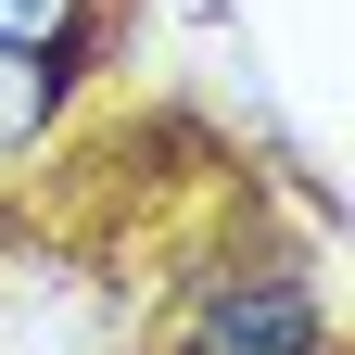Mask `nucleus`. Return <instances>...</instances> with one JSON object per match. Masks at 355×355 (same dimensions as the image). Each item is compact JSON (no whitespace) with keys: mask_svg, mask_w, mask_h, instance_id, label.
Masks as SVG:
<instances>
[{"mask_svg":"<svg viewBox=\"0 0 355 355\" xmlns=\"http://www.w3.org/2000/svg\"><path fill=\"white\" fill-rule=\"evenodd\" d=\"M178 355H343V343H330V304L292 266H229V279L191 292Z\"/></svg>","mask_w":355,"mask_h":355,"instance_id":"obj_1","label":"nucleus"},{"mask_svg":"<svg viewBox=\"0 0 355 355\" xmlns=\"http://www.w3.org/2000/svg\"><path fill=\"white\" fill-rule=\"evenodd\" d=\"M64 89H76V64H51V51H0V153H38V140H51Z\"/></svg>","mask_w":355,"mask_h":355,"instance_id":"obj_2","label":"nucleus"},{"mask_svg":"<svg viewBox=\"0 0 355 355\" xmlns=\"http://www.w3.org/2000/svg\"><path fill=\"white\" fill-rule=\"evenodd\" d=\"M76 38H89V0H0V51H51V64H76Z\"/></svg>","mask_w":355,"mask_h":355,"instance_id":"obj_3","label":"nucleus"}]
</instances>
